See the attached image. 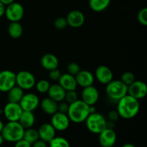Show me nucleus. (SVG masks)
<instances>
[{
	"label": "nucleus",
	"instance_id": "nucleus-2",
	"mask_svg": "<svg viewBox=\"0 0 147 147\" xmlns=\"http://www.w3.org/2000/svg\"><path fill=\"white\" fill-rule=\"evenodd\" d=\"M90 114V106L86 104L81 99L69 105L67 115L71 122L81 123L85 122Z\"/></svg>",
	"mask_w": 147,
	"mask_h": 147
},
{
	"label": "nucleus",
	"instance_id": "nucleus-43",
	"mask_svg": "<svg viewBox=\"0 0 147 147\" xmlns=\"http://www.w3.org/2000/svg\"><path fill=\"white\" fill-rule=\"evenodd\" d=\"M4 142V138H3V136H2V135H1V134H0V146H1V145L3 144Z\"/></svg>",
	"mask_w": 147,
	"mask_h": 147
},
{
	"label": "nucleus",
	"instance_id": "nucleus-9",
	"mask_svg": "<svg viewBox=\"0 0 147 147\" xmlns=\"http://www.w3.org/2000/svg\"><path fill=\"white\" fill-rule=\"evenodd\" d=\"M23 110L19 103L8 102L4 106L2 113L8 121H18Z\"/></svg>",
	"mask_w": 147,
	"mask_h": 147
},
{
	"label": "nucleus",
	"instance_id": "nucleus-11",
	"mask_svg": "<svg viewBox=\"0 0 147 147\" xmlns=\"http://www.w3.org/2000/svg\"><path fill=\"white\" fill-rule=\"evenodd\" d=\"M128 94L137 100L143 99L147 94V86L142 80H135L128 86Z\"/></svg>",
	"mask_w": 147,
	"mask_h": 147
},
{
	"label": "nucleus",
	"instance_id": "nucleus-42",
	"mask_svg": "<svg viewBox=\"0 0 147 147\" xmlns=\"http://www.w3.org/2000/svg\"><path fill=\"white\" fill-rule=\"evenodd\" d=\"M121 147H136L135 145H134L133 144H130V143H126L124 144Z\"/></svg>",
	"mask_w": 147,
	"mask_h": 147
},
{
	"label": "nucleus",
	"instance_id": "nucleus-30",
	"mask_svg": "<svg viewBox=\"0 0 147 147\" xmlns=\"http://www.w3.org/2000/svg\"><path fill=\"white\" fill-rule=\"evenodd\" d=\"M120 80L123 82L125 85L129 86V85H131L133 82L136 80V78H135L134 74L132 72L126 71L121 75Z\"/></svg>",
	"mask_w": 147,
	"mask_h": 147
},
{
	"label": "nucleus",
	"instance_id": "nucleus-29",
	"mask_svg": "<svg viewBox=\"0 0 147 147\" xmlns=\"http://www.w3.org/2000/svg\"><path fill=\"white\" fill-rule=\"evenodd\" d=\"M50 83L47 80L42 79L38 82H36L34 87L37 91L40 93H47L50 87Z\"/></svg>",
	"mask_w": 147,
	"mask_h": 147
},
{
	"label": "nucleus",
	"instance_id": "nucleus-6",
	"mask_svg": "<svg viewBox=\"0 0 147 147\" xmlns=\"http://www.w3.org/2000/svg\"><path fill=\"white\" fill-rule=\"evenodd\" d=\"M36 79L34 75L27 70H21L16 73V86L23 90H29L34 87Z\"/></svg>",
	"mask_w": 147,
	"mask_h": 147
},
{
	"label": "nucleus",
	"instance_id": "nucleus-13",
	"mask_svg": "<svg viewBox=\"0 0 147 147\" xmlns=\"http://www.w3.org/2000/svg\"><path fill=\"white\" fill-rule=\"evenodd\" d=\"M98 135V142L102 147H113L116 144L117 136L111 128H106Z\"/></svg>",
	"mask_w": 147,
	"mask_h": 147
},
{
	"label": "nucleus",
	"instance_id": "nucleus-37",
	"mask_svg": "<svg viewBox=\"0 0 147 147\" xmlns=\"http://www.w3.org/2000/svg\"><path fill=\"white\" fill-rule=\"evenodd\" d=\"M120 117L117 111H115V110H112L111 111H109V114H108V119H109V121H111L114 123L115 121H118L119 118Z\"/></svg>",
	"mask_w": 147,
	"mask_h": 147
},
{
	"label": "nucleus",
	"instance_id": "nucleus-18",
	"mask_svg": "<svg viewBox=\"0 0 147 147\" xmlns=\"http://www.w3.org/2000/svg\"><path fill=\"white\" fill-rule=\"evenodd\" d=\"M40 139L46 143L50 142L55 136H56V130L50 123H42L37 130Z\"/></svg>",
	"mask_w": 147,
	"mask_h": 147
},
{
	"label": "nucleus",
	"instance_id": "nucleus-24",
	"mask_svg": "<svg viewBox=\"0 0 147 147\" xmlns=\"http://www.w3.org/2000/svg\"><path fill=\"white\" fill-rule=\"evenodd\" d=\"M7 32L11 38H20L23 34L22 25L20 24V22H11L8 25Z\"/></svg>",
	"mask_w": 147,
	"mask_h": 147
},
{
	"label": "nucleus",
	"instance_id": "nucleus-36",
	"mask_svg": "<svg viewBox=\"0 0 147 147\" xmlns=\"http://www.w3.org/2000/svg\"><path fill=\"white\" fill-rule=\"evenodd\" d=\"M69 105L70 104H68L65 100L59 102V103H57V111L67 114V111H68L69 109Z\"/></svg>",
	"mask_w": 147,
	"mask_h": 147
},
{
	"label": "nucleus",
	"instance_id": "nucleus-20",
	"mask_svg": "<svg viewBox=\"0 0 147 147\" xmlns=\"http://www.w3.org/2000/svg\"><path fill=\"white\" fill-rule=\"evenodd\" d=\"M47 93L48 94V97L59 103L64 100L66 90L63 89L58 83H55V84L50 85V87Z\"/></svg>",
	"mask_w": 147,
	"mask_h": 147
},
{
	"label": "nucleus",
	"instance_id": "nucleus-32",
	"mask_svg": "<svg viewBox=\"0 0 147 147\" xmlns=\"http://www.w3.org/2000/svg\"><path fill=\"white\" fill-rule=\"evenodd\" d=\"M54 27H55V29L59 30H65L66 27H67V22L66 18L65 17H57V19H55L54 21Z\"/></svg>",
	"mask_w": 147,
	"mask_h": 147
},
{
	"label": "nucleus",
	"instance_id": "nucleus-44",
	"mask_svg": "<svg viewBox=\"0 0 147 147\" xmlns=\"http://www.w3.org/2000/svg\"><path fill=\"white\" fill-rule=\"evenodd\" d=\"M4 123L2 122V121L0 120V134L1 133V131H2L3 127H4Z\"/></svg>",
	"mask_w": 147,
	"mask_h": 147
},
{
	"label": "nucleus",
	"instance_id": "nucleus-14",
	"mask_svg": "<svg viewBox=\"0 0 147 147\" xmlns=\"http://www.w3.org/2000/svg\"><path fill=\"white\" fill-rule=\"evenodd\" d=\"M99 99V92L94 86L83 88L81 93V100L88 106H95Z\"/></svg>",
	"mask_w": 147,
	"mask_h": 147
},
{
	"label": "nucleus",
	"instance_id": "nucleus-16",
	"mask_svg": "<svg viewBox=\"0 0 147 147\" xmlns=\"http://www.w3.org/2000/svg\"><path fill=\"white\" fill-rule=\"evenodd\" d=\"M85 15L80 10H72L68 13L66 20L67 25L73 28H79L85 23Z\"/></svg>",
	"mask_w": 147,
	"mask_h": 147
},
{
	"label": "nucleus",
	"instance_id": "nucleus-38",
	"mask_svg": "<svg viewBox=\"0 0 147 147\" xmlns=\"http://www.w3.org/2000/svg\"><path fill=\"white\" fill-rule=\"evenodd\" d=\"M14 147H32V145L22 139L18 142H15Z\"/></svg>",
	"mask_w": 147,
	"mask_h": 147
},
{
	"label": "nucleus",
	"instance_id": "nucleus-39",
	"mask_svg": "<svg viewBox=\"0 0 147 147\" xmlns=\"http://www.w3.org/2000/svg\"><path fill=\"white\" fill-rule=\"evenodd\" d=\"M32 147H47V143L41 139H38L37 142L32 144Z\"/></svg>",
	"mask_w": 147,
	"mask_h": 147
},
{
	"label": "nucleus",
	"instance_id": "nucleus-33",
	"mask_svg": "<svg viewBox=\"0 0 147 147\" xmlns=\"http://www.w3.org/2000/svg\"><path fill=\"white\" fill-rule=\"evenodd\" d=\"M138 22L140 23L142 25L146 26L147 25V8L144 7L140 11H139L137 15Z\"/></svg>",
	"mask_w": 147,
	"mask_h": 147
},
{
	"label": "nucleus",
	"instance_id": "nucleus-35",
	"mask_svg": "<svg viewBox=\"0 0 147 147\" xmlns=\"http://www.w3.org/2000/svg\"><path fill=\"white\" fill-rule=\"evenodd\" d=\"M61 75V72H60L58 69L56 68L50 70V71H49L48 76L49 78H50V80H53V81H58L59 78H60Z\"/></svg>",
	"mask_w": 147,
	"mask_h": 147
},
{
	"label": "nucleus",
	"instance_id": "nucleus-25",
	"mask_svg": "<svg viewBox=\"0 0 147 147\" xmlns=\"http://www.w3.org/2000/svg\"><path fill=\"white\" fill-rule=\"evenodd\" d=\"M24 90L17 86H14L7 92V100L11 103H20L24 95Z\"/></svg>",
	"mask_w": 147,
	"mask_h": 147
},
{
	"label": "nucleus",
	"instance_id": "nucleus-8",
	"mask_svg": "<svg viewBox=\"0 0 147 147\" xmlns=\"http://www.w3.org/2000/svg\"><path fill=\"white\" fill-rule=\"evenodd\" d=\"M14 86H16V73L9 70L0 72V92L7 93Z\"/></svg>",
	"mask_w": 147,
	"mask_h": 147
},
{
	"label": "nucleus",
	"instance_id": "nucleus-23",
	"mask_svg": "<svg viewBox=\"0 0 147 147\" xmlns=\"http://www.w3.org/2000/svg\"><path fill=\"white\" fill-rule=\"evenodd\" d=\"M18 122L24 129L32 128L35 123V116L33 112L23 111Z\"/></svg>",
	"mask_w": 147,
	"mask_h": 147
},
{
	"label": "nucleus",
	"instance_id": "nucleus-12",
	"mask_svg": "<svg viewBox=\"0 0 147 147\" xmlns=\"http://www.w3.org/2000/svg\"><path fill=\"white\" fill-rule=\"evenodd\" d=\"M70 121L66 113L57 111L52 115L50 123L56 131H64L68 129Z\"/></svg>",
	"mask_w": 147,
	"mask_h": 147
},
{
	"label": "nucleus",
	"instance_id": "nucleus-21",
	"mask_svg": "<svg viewBox=\"0 0 147 147\" xmlns=\"http://www.w3.org/2000/svg\"><path fill=\"white\" fill-rule=\"evenodd\" d=\"M42 67L45 70H50L56 69L59 66V60L55 55L51 53H47L42 55L40 60Z\"/></svg>",
	"mask_w": 147,
	"mask_h": 147
},
{
	"label": "nucleus",
	"instance_id": "nucleus-1",
	"mask_svg": "<svg viewBox=\"0 0 147 147\" xmlns=\"http://www.w3.org/2000/svg\"><path fill=\"white\" fill-rule=\"evenodd\" d=\"M140 104L139 100L129 94L123 96L118 101L117 111L119 116L124 119H131L139 113Z\"/></svg>",
	"mask_w": 147,
	"mask_h": 147
},
{
	"label": "nucleus",
	"instance_id": "nucleus-17",
	"mask_svg": "<svg viewBox=\"0 0 147 147\" xmlns=\"http://www.w3.org/2000/svg\"><path fill=\"white\" fill-rule=\"evenodd\" d=\"M78 86L83 88L93 86L95 81L94 75L91 72L86 70H80L75 76Z\"/></svg>",
	"mask_w": 147,
	"mask_h": 147
},
{
	"label": "nucleus",
	"instance_id": "nucleus-45",
	"mask_svg": "<svg viewBox=\"0 0 147 147\" xmlns=\"http://www.w3.org/2000/svg\"><path fill=\"white\" fill-rule=\"evenodd\" d=\"M2 113V109H1V108H0V114H1Z\"/></svg>",
	"mask_w": 147,
	"mask_h": 147
},
{
	"label": "nucleus",
	"instance_id": "nucleus-40",
	"mask_svg": "<svg viewBox=\"0 0 147 147\" xmlns=\"http://www.w3.org/2000/svg\"><path fill=\"white\" fill-rule=\"evenodd\" d=\"M5 7L6 6H4L2 3L0 1V17H3L4 15V11H5Z\"/></svg>",
	"mask_w": 147,
	"mask_h": 147
},
{
	"label": "nucleus",
	"instance_id": "nucleus-41",
	"mask_svg": "<svg viewBox=\"0 0 147 147\" xmlns=\"http://www.w3.org/2000/svg\"><path fill=\"white\" fill-rule=\"evenodd\" d=\"M0 1H1L4 6H7L9 5V4H11L12 2H14V0H0Z\"/></svg>",
	"mask_w": 147,
	"mask_h": 147
},
{
	"label": "nucleus",
	"instance_id": "nucleus-27",
	"mask_svg": "<svg viewBox=\"0 0 147 147\" xmlns=\"http://www.w3.org/2000/svg\"><path fill=\"white\" fill-rule=\"evenodd\" d=\"M23 139L32 145L33 143L37 142L38 139H40L38 131L36 129H33L32 127L24 129V134H23Z\"/></svg>",
	"mask_w": 147,
	"mask_h": 147
},
{
	"label": "nucleus",
	"instance_id": "nucleus-28",
	"mask_svg": "<svg viewBox=\"0 0 147 147\" xmlns=\"http://www.w3.org/2000/svg\"><path fill=\"white\" fill-rule=\"evenodd\" d=\"M49 144L50 147H70L68 141L62 136H55Z\"/></svg>",
	"mask_w": 147,
	"mask_h": 147
},
{
	"label": "nucleus",
	"instance_id": "nucleus-4",
	"mask_svg": "<svg viewBox=\"0 0 147 147\" xmlns=\"http://www.w3.org/2000/svg\"><path fill=\"white\" fill-rule=\"evenodd\" d=\"M107 121H108L103 114L95 112L89 114L85 121V123L89 131L95 134H99L107 128Z\"/></svg>",
	"mask_w": 147,
	"mask_h": 147
},
{
	"label": "nucleus",
	"instance_id": "nucleus-34",
	"mask_svg": "<svg viewBox=\"0 0 147 147\" xmlns=\"http://www.w3.org/2000/svg\"><path fill=\"white\" fill-rule=\"evenodd\" d=\"M80 70V65L77 63L75 62H71L69 63L67 66V72L69 74L72 76H76Z\"/></svg>",
	"mask_w": 147,
	"mask_h": 147
},
{
	"label": "nucleus",
	"instance_id": "nucleus-3",
	"mask_svg": "<svg viewBox=\"0 0 147 147\" xmlns=\"http://www.w3.org/2000/svg\"><path fill=\"white\" fill-rule=\"evenodd\" d=\"M24 129L18 121H8L4 125L1 135L4 141L15 143L23 139Z\"/></svg>",
	"mask_w": 147,
	"mask_h": 147
},
{
	"label": "nucleus",
	"instance_id": "nucleus-19",
	"mask_svg": "<svg viewBox=\"0 0 147 147\" xmlns=\"http://www.w3.org/2000/svg\"><path fill=\"white\" fill-rule=\"evenodd\" d=\"M58 84L66 91L76 90L78 87L77 82H76L75 76L67 73L61 75L58 80Z\"/></svg>",
	"mask_w": 147,
	"mask_h": 147
},
{
	"label": "nucleus",
	"instance_id": "nucleus-5",
	"mask_svg": "<svg viewBox=\"0 0 147 147\" xmlns=\"http://www.w3.org/2000/svg\"><path fill=\"white\" fill-rule=\"evenodd\" d=\"M106 86V95L112 100L118 102L128 94V86L120 80H112Z\"/></svg>",
	"mask_w": 147,
	"mask_h": 147
},
{
	"label": "nucleus",
	"instance_id": "nucleus-10",
	"mask_svg": "<svg viewBox=\"0 0 147 147\" xmlns=\"http://www.w3.org/2000/svg\"><path fill=\"white\" fill-rule=\"evenodd\" d=\"M40 98L36 94L33 93H24L20 105L23 111L33 112L40 106Z\"/></svg>",
	"mask_w": 147,
	"mask_h": 147
},
{
	"label": "nucleus",
	"instance_id": "nucleus-22",
	"mask_svg": "<svg viewBox=\"0 0 147 147\" xmlns=\"http://www.w3.org/2000/svg\"><path fill=\"white\" fill-rule=\"evenodd\" d=\"M40 106L44 113L50 116L57 111V102L55 101L50 97L43 98L40 102Z\"/></svg>",
	"mask_w": 147,
	"mask_h": 147
},
{
	"label": "nucleus",
	"instance_id": "nucleus-31",
	"mask_svg": "<svg viewBox=\"0 0 147 147\" xmlns=\"http://www.w3.org/2000/svg\"><path fill=\"white\" fill-rule=\"evenodd\" d=\"M78 99V95L76 90H68V91H66L64 100L67 102L68 104H71V103L76 101Z\"/></svg>",
	"mask_w": 147,
	"mask_h": 147
},
{
	"label": "nucleus",
	"instance_id": "nucleus-26",
	"mask_svg": "<svg viewBox=\"0 0 147 147\" xmlns=\"http://www.w3.org/2000/svg\"><path fill=\"white\" fill-rule=\"evenodd\" d=\"M111 0H89L90 8L95 12H101L110 5Z\"/></svg>",
	"mask_w": 147,
	"mask_h": 147
},
{
	"label": "nucleus",
	"instance_id": "nucleus-15",
	"mask_svg": "<svg viewBox=\"0 0 147 147\" xmlns=\"http://www.w3.org/2000/svg\"><path fill=\"white\" fill-rule=\"evenodd\" d=\"M94 77L100 83L107 85L113 80V73L108 66L100 65L96 69Z\"/></svg>",
	"mask_w": 147,
	"mask_h": 147
},
{
	"label": "nucleus",
	"instance_id": "nucleus-7",
	"mask_svg": "<svg viewBox=\"0 0 147 147\" xmlns=\"http://www.w3.org/2000/svg\"><path fill=\"white\" fill-rule=\"evenodd\" d=\"M24 7L20 3L14 1L11 4L6 6L4 16L10 22L21 21L24 17Z\"/></svg>",
	"mask_w": 147,
	"mask_h": 147
}]
</instances>
